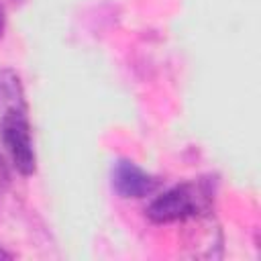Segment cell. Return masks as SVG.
I'll use <instances>...</instances> for the list:
<instances>
[{
    "mask_svg": "<svg viewBox=\"0 0 261 261\" xmlns=\"http://www.w3.org/2000/svg\"><path fill=\"white\" fill-rule=\"evenodd\" d=\"M4 22H6V18H4V8H2V4H0V37H2V31H4Z\"/></svg>",
    "mask_w": 261,
    "mask_h": 261,
    "instance_id": "obj_6",
    "label": "cell"
},
{
    "mask_svg": "<svg viewBox=\"0 0 261 261\" xmlns=\"http://www.w3.org/2000/svg\"><path fill=\"white\" fill-rule=\"evenodd\" d=\"M0 145L12 167L22 175H33L37 169V153L29 110H12L0 114Z\"/></svg>",
    "mask_w": 261,
    "mask_h": 261,
    "instance_id": "obj_2",
    "label": "cell"
},
{
    "mask_svg": "<svg viewBox=\"0 0 261 261\" xmlns=\"http://www.w3.org/2000/svg\"><path fill=\"white\" fill-rule=\"evenodd\" d=\"M212 198H214V188L210 181L206 179L181 181L155 196L145 212L147 218L157 224L192 220L210 212Z\"/></svg>",
    "mask_w": 261,
    "mask_h": 261,
    "instance_id": "obj_1",
    "label": "cell"
},
{
    "mask_svg": "<svg viewBox=\"0 0 261 261\" xmlns=\"http://www.w3.org/2000/svg\"><path fill=\"white\" fill-rule=\"evenodd\" d=\"M12 110H29L24 86L12 67H0V114Z\"/></svg>",
    "mask_w": 261,
    "mask_h": 261,
    "instance_id": "obj_4",
    "label": "cell"
},
{
    "mask_svg": "<svg viewBox=\"0 0 261 261\" xmlns=\"http://www.w3.org/2000/svg\"><path fill=\"white\" fill-rule=\"evenodd\" d=\"M8 190H10V169H8L4 153L0 151V208L8 196Z\"/></svg>",
    "mask_w": 261,
    "mask_h": 261,
    "instance_id": "obj_5",
    "label": "cell"
},
{
    "mask_svg": "<svg viewBox=\"0 0 261 261\" xmlns=\"http://www.w3.org/2000/svg\"><path fill=\"white\" fill-rule=\"evenodd\" d=\"M110 184H112V190L120 198H126V200H130V198L137 200V198L151 196L159 188L157 177L147 173L143 167H139L130 159H116L112 163Z\"/></svg>",
    "mask_w": 261,
    "mask_h": 261,
    "instance_id": "obj_3",
    "label": "cell"
},
{
    "mask_svg": "<svg viewBox=\"0 0 261 261\" xmlns=\"http://www.w3.org/2000/svg\"><path fill=\"white\" fill-rule=\"evenodd\" d=\"M12 2H18V4H20V2H22V0H12Z\"/></svg>",
    "mask_w": 261,
    "mask_h": 261,
    "instance_id": "obj_7",
    "label": "cell"
}]
</instances>
